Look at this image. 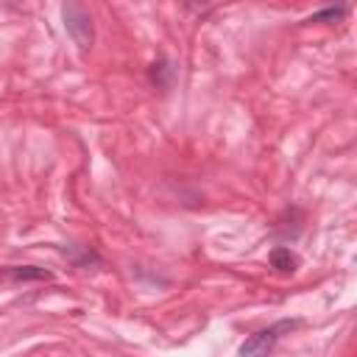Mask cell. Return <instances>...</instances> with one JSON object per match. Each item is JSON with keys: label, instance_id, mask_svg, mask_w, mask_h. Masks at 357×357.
<instances>
[{"label": "cell", "instance_id": "cell-6", "mask_svg": "<svg viewBox=\"0 0 357 357\" xmlns=\"http://www.w3.org/2000/svg\"><path fill=\"white\" fill-rule=\"evenodd\" d=\"M343 14H346V6H337V8H324V11L312 14L307 22H324V20H329V22H337Z\"/></svg>", "mask_w": 357, "mask_h": 357}, {"label": "cell", "instance_id": "cell-4", "mask_svg": "<svg viewBox=\"0 0 357 357\" xmlns=\"http://www.w3.org/2000/svg\"><path fill=\"white\" fill-rule=\"evenodd\" d=\"M173 64L167 61V59H159V61H153L151 67H148V78H151V84L153 86H170V81H173Z\"/></svg>", "mask_w": 357, "mask_h": 357}, {"label": "cell", "instance_id": "cell-2", "mask_svg": "<svg viewBox=\"0 0 357 357\" xmlns=\"http://www.w3.org/2000/svg\"><path fill=\"white\" fill-rule=\"evenodd\" d=\"M61 17H64V28L73 36V42L81 50H89L95 42V28H92V17L81 3H64L61 6Z\"/></svg>", "mask_w": 357, "mask_h": 357}, {"label": "cell", "instance_id": "cell-5", "mask_svg": "<svg viewBox=\"0 0 357 357\" xmlns=\"http://www.w3.org/2000/svg\"><path fill=\"white\" fill-rule=\"evenodd\" d=\"M8 276L17 282H28V279H50L53 273L45 268H33V265H17V268H8Z\"/></svg>", "mask_w": 357, "mask_h": 357}, {"label": "cell", "instance_id": "cell-1", "mask_svg": "<svg viewBox=\"0 0 357 357\" xmlns=\"http://www.w3.org/2000/svg\"><path fill=\"white\" fill-rule=\"evenodd\" d=\"M298 326H301V318H282V321H276V324H271V326L257 329L254 335H248V337L243 340L240 357H268V354L273 351V346H276L284 335H290L293 329H298Z\"/></svg>", "mask_w": 357, "mask_h": 357}, {"label": "cell", "instance_id": "cell-3", "mask_svg": "<svg viewBox=\"0 0 357 357\" xmlns=\"http://www.w3.org/2000/svg\"><path fill=\"white\" fill-rule=\"evenodd\" d=\"M268 259H271V268H276L279 273H293L298 268V257L287 245H276Z\"/></svg>", "mask_w": 357, "mask_h": 357}]
</instances>
